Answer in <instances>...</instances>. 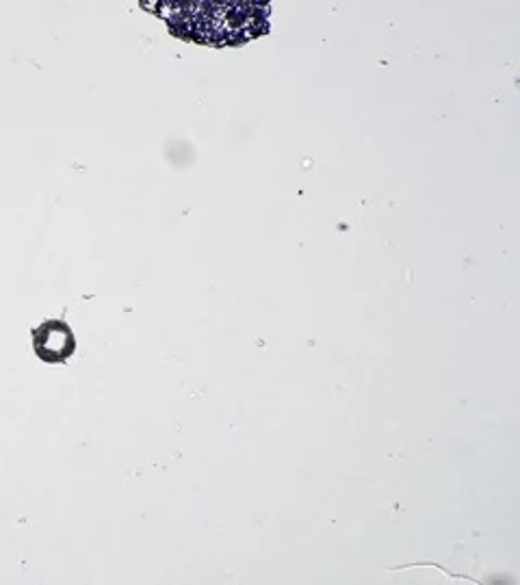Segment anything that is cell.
<instances>
[{"label":"cell","instance_id":"cell-1","mask_svg":"<svg viewBox=\"0 0 520 585\" xmlns=\"http://www.w3.org/2000/svg\"><path fill=\"white\" fill-rule=\"evenodd\" d=\"M172 35L206 44L237 46L267 33L269 7L260 2H154Z\"/></svg>","mask_w":520,"mask_h":585},{"label":"cell","instance_id":"cell-2","mask_svg":"<svg viewBox=\"0 0 520 585\" xmlns=\"http://www.w3.org/2000/svg\"><path fill=\"white\" fill-rule=\"evenodd\" d=\"M33 349L42 362L62 365L76 351V338L65 322H44L33 329Z\"/></svg>","mask_w":520,"mask_h":585}]
</instances>
